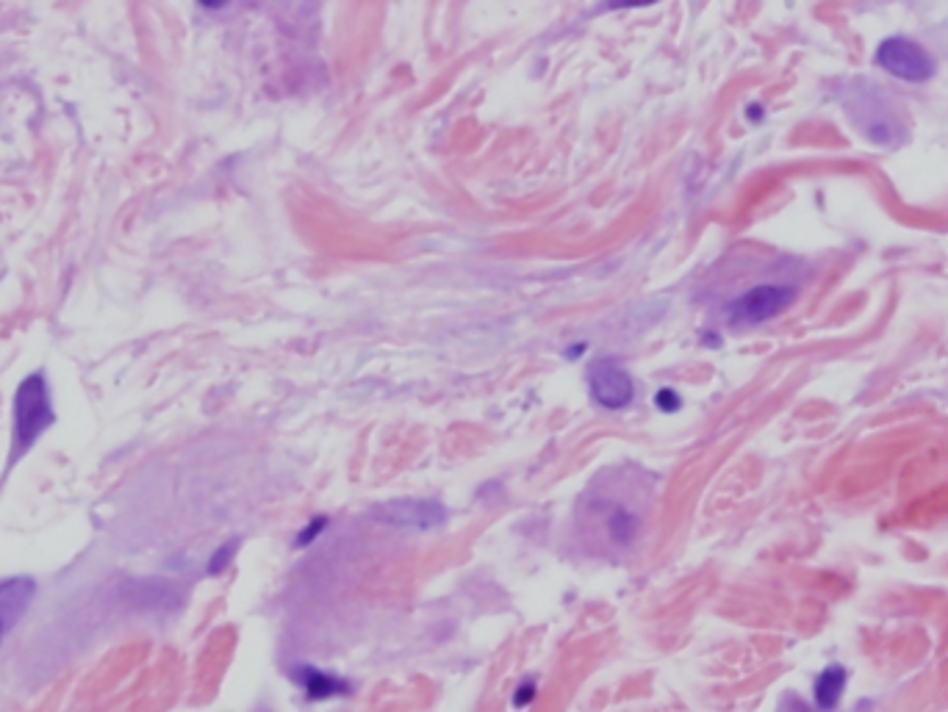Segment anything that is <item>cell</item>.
Segmentation results:
<instances>
[{"mask_svg": "<svg viewBox=\"0 0 948 712\" xmlns=\"http://www.w3.org/2000/svg\"><path fill=\"white\" fill-rule=\"evenodd\" d=\"M56 422V413L50 405L48 380L42 372L28 375L14 391V413H12V458H23L28 449L39 441V435Z\"/></svg>", "mask_w": 948, "mask_h": 712, "instance_id": "6da1fadb", "label": "cell"}, {"mask_svg": "<svg viewBox=\"0 0 948 712\" xmlns=\"http://www.w3.org/2000/svg\"><path fill=\"white\" fill-rule=\"evenodd\" d=\"M846 111L851 114V120L857 122V128L871 139L885 145L890 139L901 136V125L896 120V111L888 103V97L882 95L876 86L863 84L860 92H854L851 100H846Z\"/></svg>", "mask_w": 948, "mask_h": 712, "instance_id": "7a4b0ae2", "label": "cell"}, {"mask_svg": "<svg viewBox=\"0 0 948 712\" xmlns=\"http://www.w3.org/2000/svg\"><path fill=\"white\" fill-rule=\"evenodd\" d=\"M876 64L893 78L910 81V84H924L935 75V59L918 42L907 37L885 39L876 50Z\"/></svg>", "mask_w": 948, "mask_h": 712, "instance_id": "3957f363", "label": "cell"}, {"mask_svg": "<svg viewBox=\"0 0 948 712\" xmlns=\"http://www.w3.org/2000/svg\"><path fill=\"white\" fill-rule=\"evenodd\" d=\"M793 300H796L793 286L760 283V286L743 291L738 300H732L730 319L735 325H760V322H768V319L782 314Z\"/></svg>", "mask_w": 948, "mask_h": 712, "instance_id": "277c9868", "label": "cell"}, {"mask_svg": "<svg viewBox=\"0 0 948 712\" xmlns=\"http://www.w3.org/2000/svg\"><path fill=\"white\" fill-rule=\"evenodd\" d=\"M588 388H591L594 402H599L602 408H610V411H621V408L632 405V399H635L632 375L619 361H613V358L591 363V369H588Z\"/></svg>", "mask_w": 948, "mask_h": 712, "instance_id": "5b68a950", "label": "cell"}, {"mask_svg": "<svg viewBox=\"0 0 948 712\" xmlns=\"http://www.w3.org/2000/svg\"><path fill=\"white\" fill-rule=\"evenodd\" d=\"M380 519L400 530H436L447 519V510L430 499H397L380 507Z\"/></svg>", "mask_w": 948, "mask_h": 712, "instance_id": "8992f818", "label": "cell"}, {"mask_svg": "<svg viewBox=\"0 0 948 712\" xmlns=\"http://www.w3.org/2000/svg\"><path fill=\"white\" fill-rule=\"evenodd\" d=\"M34 596H37V582L31 577H9L0 582V643L25 616Z\"/></svg>", "mask_w": 948, "mask_h": 712, "instance_id": "52a82bcc", "label": "cell"}, {"mask_svg": "<svg viewBox=\"0 0 948 712\" xmlns=\"http://www.w3.org/2000/svg\"><path fill=\"white\" fill-rule=\"evenodd\" d=\"M294 676L300 679V685H303L305 693H308L311 699H330V696L350 693L347 682H341L336 676L322 674V671H316V668H300Z\"/></svg>", "mask_w": 948, "mask_h": 712, "instance_id": "ba28073f", "label": "cell"}, {"mask_svg": "<svg viewBox=\"0 0 948 712\" xmlns=\"http://www.w3.org/2000/svg\"><path fill=\"white\" fill-rule=\"evenodd\" d=\"M843 688H846V671L840 665H829L815 682V704L827 712L835 710V704L843 696Z\"/></svg>", "mask_w": 948, "mask_h": 712, "instance_id": "9c48e42d", "label": "cell"}, {"mask_svg": "<svg viewBox=\"0 0 948 712\" xmlns=\"http://www.w3.org/2000/svg\"><path fill=\"white\" fill-rule=\"evenodd\" d=\"M605 527H608V535L613 544L627 546L632 538H635V532H638V516L632 513L630 507L613 505L610 507V516L605 519Z\"/></svg>", "mask_w": 948, "mask_h": 712, "instance_id": "30bf717a", "label": "cell"}, {"mask_svg": "<svg viewBox=\"0 0 948 712\" xmlns=\"http://www.w3.org/2000/svg\"><path fill=\"white\" fill-rule=\"evenodd\" d=\"M236 546H239L236 541H233V544L219 546L217 552H214V557H211V563H208V574H219L222 568L228 566V563H231L233 552H236Z\"/></svg>", "mask_w": 948, "mask_h": 712, "instance_id": "8fae6325", "label": "cell"}, {"mask_svg": "<svg viewBox=\"0 0 948 712\" xmlns=\"http://www.w3.org/2000/svg\"><path fill=\"white\" fill-rule=\"evenodd\" d=\"M533 696H535V682H533V679H527V682H524V685H519V690H516V696H513V704H516V707H527V704L533 701Z\"/></svg>", "mask_w": 948, "mask_h": 712, "instance_id": "7c38bea8", "label": "cell"}, {"mask_svg": "<svg viewBox=\"0 0 948 712\" xmlns=\"http://www.w3.org/2000/svg\"><path fill=\"white\" fill-rule=\"evenodd\" d=\"M657 405H660V411H677V408H680V397H677L671 388H663V391L657 394Z\"/></svg>", "mask_w": 948, "mask_h": 712, "instance_id": "4fadbf2b", "label": "cell"}, {"mask_svg": "<svg viewBox=\"0 0 948 712\" xmlns=\"http://www.w3.org/2000/svg\"><path fill=\"white\" fill-rule=\"evenodd\" d=\"M325 524H328V521H325V519H314V521H311V527H308V530H305L303 535L297 538V544H300V546L311 544V541H314L316 535L322 532V527H325Z\"/></svg>", "mask_w": 948, "mask_h": 712, "instance_id": "5bb4252c", "label": "cell"}]
</instances>
